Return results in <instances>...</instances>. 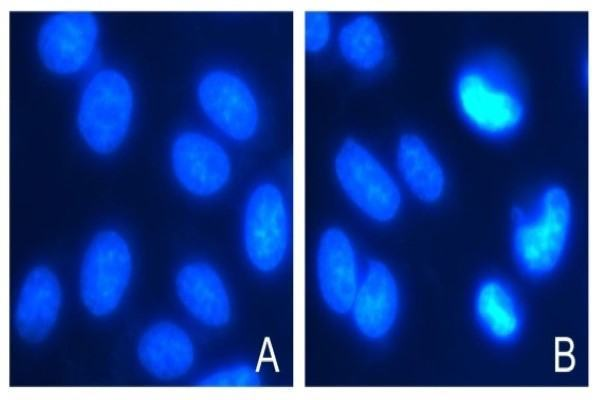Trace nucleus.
<instances>
[{"label":"nucleus","instance_id":"f257e3e1","mask_svg":"<svg viewBox=\"0 0 600 400\" xmlns=\"http://www.w3.org/2000/svg\"><path fill=\"white\" fill-rule=\"evenodd\" d=\"M452 100L462 123L478 137L506 142L518 135L528 116L522 81L513 65L495 52H481L457 68Z\"/></svg>","mask_w":600,"mask_h":400},{"label":"nucleus","instance_id":"f03ea898","mask_svg":"<svg viewBox=\"0 0 600 400\" xmlns=\"http://www.w3.org/2000/svg\"><path fill=\"white\" fill-rule=\"evenodd\" d=\"M573 204L565 187L549 184L511 211L510 246L516 267L531 280L551 276L562 264L573 229Z\"/></svg>","mask_w":600,"mask_h":400},{"label":"nucleus","instance_id":"7ed1b4c3","mask_svg":"<svg viewBox=\"0 0 600 400\" xmlns=\"http://www.w3.org/2000/svg\"><path fill=\"white\" fill-rule=\"evenodd\" d=\"M133 274L134 256L128 240L113 229L96 233L79 266V296L85 310L96 318L113 315L129 291Z\"/></svg>","mask_w":600,"mask_h":400},{"label":"nucleus","instance_id":"20e7f679","mask_svg":"<svg viewBox=\"0 0 600 400\" xmlns=\"http://www.w3.org/2000/svg\"><path fill=\"white\" fill-rule=\"evenodd\" d=\"M241 241L249 265L270 275L284 264L291 245V214L281 187L261 181L249 192L243 207Z\"/></svg>","mask_w":600,"mask_h":400},{"label":"nucleus","instance_id":"39448f33","mask_svg":"<svg viewBox=\"0 0 600 400\" xmlns=\"http://www.w3.org/2000/svg\"><path fill=\"white\" fill-rule=\"evenodd\" d=\"M336 179L349 201L368 219L389 223L402 207V192L393 174L365 144L347 138L334 158Z\"/></svg>","mask_w":600,"mask_h":400},{"label":"nucleus","instance_id":"423d86ee","mask_svg":"<svg viewBox=\"0 0 600 400\" xmlns=\"http://www.w3.org/2000/svg\"><path fill=\"white\" fill-rule=\"evenodd\" d=\"M133 95L118 71L102 70L87 83L78 108V126L87 144L99 153L113 151L130 125Z\"/></svg>","mask_w":600,"mask_h":400},{"label":"nucleus","instance_id":"0eeeda50","mask_svg":"<svg viewBox=\"0 0 600 400\" xmlns=\"http://www.w3.org/2000/svg\"><path fill=\"white\" fill-rule=\"evenodd\" d=\"M199 103L213 125L235 141H247L258 131L260 105L249 82L228 69H212L200 79Z\"/></svg>","mask_w":600,"mask_h":400},{"label":"nucleus","instance_id":"6e6552de","mask_svg":"<svg viewBox=\"0 0 600 400\" xmlns=\"http://www.w3.org/2000/svg\"><path fill=\"white\" fill-rule=\"evenodd\" d=\"M401 307L397 278L381 260L363 265L349 316L356 332L369 342H381L394 330Z\"/></svg>","mask_w":600,"mask_h":400},{"label":"nucleus","instance_id":"1a4fd4ad","mask_svg":"<svg viewBox=\"0 0 600 400\" xmlns=\"http://www.w3.org/2000/svg\"><path fill=\"white\" fill-rule=\"evenodd\" d=\"M363 265L354 241L340 227H329L320 236L315 258L316 281L323 303L338 315L349 314Z\"/></svg>","mask_w":600,"mask_h":400},{"label":"nucleus","instance_id":"9d476101","mask_svg":"<svg viewBox=\"0 0 600 400\" xmlns=\"http://www.w3.org/2000/svg\"><path fill=\"white\" fill-rule=\"evenodd\" d=\"M172 168L179 184L190 194L207 198L222 191L231 177L226 150L213 138L185 132L172 147Z\"/></svg>","mask_w":600,"mask_h":400},{"label":"nucleus","instance_id":"9b49d317","mask_svg":"<svg viewBox=\"0 0 600 400\" xmlns=\"http://www.w3.org/2000/svg\"><path fill=\"white\" fill-rule=\"evenodd\" d=\"M98 24L87 12H61L43 25L38 47L44 63L53 71L69 74L91 63L96 51Z\"/></svg>","mask_w":600,"mask_h":400},{"label":"nucleus","instance_id":"f8f14e48","mask_svg":"<svg viewBox=\"0 0 600 400\" xmlns=\"http://www.w3.org/2000/svg\"><path fill=\"white\" fill-rule=\"evenodd\" d=\"M174 288L183 309L200 325L220 329L231 321L233 307L228 286L211 263L190 260L182 264L176 272Z\"/></svg>","mask_w":600,"mask_h":400},{"label":"nucleus","instance_id":"ddd939ff","mask_svg":"<svg viewBox=\"0 0 600 400\" xmlns=\"http://www.w3.org/2000/svg\"><path fill=\"white\" fill-rule=\"evenodd\" d=\"M63 305V288L46 265L31 268L23 278L14 307V326L27 342L45 340L56 327Z\"/></svg>","mask_w":600,"mask_h":400},{"label":"nucleus","instance_id":"4468645a","mask_svg":"<svg viewBox=\"0 0 600 400\" xmlns=\"http://www.w3.org/2000/svg\"><path fill=\"white\" fill-rule=\"evenodd\" d=\"M472 311L482 334L498 346H509L521 337L525 312L514 286L506 279L490 275L474 289Z\"/></svg>","mask_w":600,"mask_h":400},{"label":"nucleus","instance_id":"2eb2a0df","mask_svg":"<svg viewBox=\"0 0 600 400\" xmlns=\"http://www.w3.org/2000/svg\"><path fill=\"white\" fill-rule=\"evenodd\" d=\"M136 356L147 374L160 381L187 375L196 360L195 343L189 332L171 320L149 324L140 334Z\"/></svg>","mask_w":600,"mask_h":400},{"label":"nucleus","instance_id":"dca6fc26","mask_svg":"<svg viewBox=\"0 0 600 400\" xmlns=\"http://www.w3.org/2000/svg\"><path fill=\"white\" fill-rule=\"evenodd\" d=\"M395 161L405 186L419 201L434 204L447 186L444 165L430 143L414 132L402 134L396 144Z\"/></svg>","mask_w":600,"mask_h":400},{"label":"nucleus","instance_id":"f3484780","mask_svg":"<svg viewBox=\"0 0 600 400\" xmlns=\"http://www.w3.org/2000/svg\"><path fill=\"white\" fill-rule=\"evenodd\" d=\"M338 47L348 64L359 71L380 68L388 55V41L380 21L368 13L348 19L338 33Z\"/></svg>","mask_w":600,"mask_h":400},{"label":"nucleus","instance_id":"a211bd4d","mask_svg":"<svg viewBox=\"0 0 600 400\" xmlns=\"http://www.w3.org/2000/svg\"><path fill=\"white\" fill-rule=\"evenodd\" d=\"M261 383V375L252 365L238 362L215 368L203 375L198 384L206 387H252Z\"/></svg>","mask_w":600,"mask_h":400},{"label":"nucleus","instance_id":"6ab92c4d","mask_svg":"<svg viewBox=\"0 0 600 400\" xmlns=\"http://www.w3.org/2000/svg\"><path fill=\"white\" fill-rule=\"evenodd\" d=\"M331 17L324 11H310L305 16V45L308 51L323 50L331 37Z\"/></svg>","mask_w":600,"mask_h":400}]
</instances>
